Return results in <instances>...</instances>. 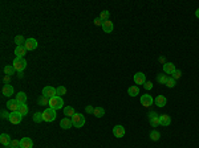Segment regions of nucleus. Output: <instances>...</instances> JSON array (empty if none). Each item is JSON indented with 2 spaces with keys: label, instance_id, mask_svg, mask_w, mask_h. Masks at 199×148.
Segmentation results:
<instances>
[{
  "label": "nucleus",
  "instance_id": "obj_1",
  "mask_svg": "<svg viewBox=\"0 0 199 148\" xmlns=\"http://www.w3.org/2000/svg\"><path fill=\"white\" fill-rule=\"evenodd\" d=\"M12 65L13 67L16 69V71H19V73H21L23 70L27 67V61H25V58L24 57H16V58L13 60V62H12Z\"/></svg>",
  "mask_w": 199,
  "mask_h": 148
},
{
  "label": "nucleus",
  "instance_id": "obj_2",
  "mask_svg": "<svg viewBox=\"0 0 199 148\" xmlns=\"http://www.w3.org/2000/svg\"><path fill=\"white\" fill-rule=\"evenodd\" d=\"M72 123H73V127L81 128V127H84V124H85V116H84L82 114L76 112L74 115L72 116Z\"/></svg>",
  "mask_w": 199,
  "mask_h": 148
},
{
  "label": "nucleus",
  "instance_id": "obj_3",
  "mask_svg": "<svg viewBox=\"0 0 199 148\" xmlns=\"http://www.w3.org/2000/svg\"><path fill=\"white\" fill-rule=\"evenodd\" d=\"M49 107L53 108V110H59L61 108L64 106V101H63V98L59 97V95H56V97H53L49 99Z\"/></svg>",
  "mask_w": 199,
  "mask_h": 148
},
{
  "label": "nucleus",
  "instance_id": "obj_4",
  "mask_svg": "<svg viewBox=\"0 0 199 148\" xmlns=\"http://www.w3.org/2000/svg\"><path fill=\"white\" fill-rule=\"evenodd\" d=\"M43 118H44V122H53L56 119V110H53L51 107L45 108L43 111Z\"/></svg>",
  "mask_w": 199,
  "mask_h": 148
},
{
  "label": "nucleus",
  "instance_id": "obj_5",
  "mask_svg": "<svg viewBox=\"0 0 199 148\" xmlns=\"http://www.w3.org/2000/svg\"><path fill=\"white\" fill-rule=\"evenodd\" d=\"M43 95L49 98V99H51V98H53V97H56L57 95L56 87H53V86H45L44 89H43Z\"/></svg>",
  "mask_w": 199,
  "mask_h": 148
},
{
  "label": "nucleus",
  "instance_id": "obj_6",
  "mask_svg": "<svg viewBox=\"0 0 199 148\" xmlns=\"http://www.w3.org/2000/svg\"><path fill=\"white\" fill-rule=\"evenodd\" d=\"M8 120L12 124H19L23 120V115L19 111H13V112H11L9 114V118H8Z\"/></svg>",
  "mask_w": 199,
  "mask_h": 148
},
{
  "label": "nucleus",
  "instance_id": "obj_7",
  "mask_svg": "<svg viewBox=\"0 0 199 148\" xmlns=\"http://www.w3.org/2000/svg\"><path fill=\"white\" fill-rule=\"evenodd\" d=\"M154 103V99H153L151 95H149V94H145V95L141 97V105L145 106V107H150Z\"/></svg>",
  "mask_w": 199,
  "mask_h": 148
},
{
  "label": "nucleus",
  "instance_id": "obj_8",
  "mask_svg": "<svg viewBox=\"0 0 199 148\" xmlns=\"http://www.w3.org/2000/svg\"><path fill=\"white\" fill-rule=\"evenodd\" d=\"M24 48L27 50H35L37 48V40L36 39H27L25 40V44H24Z\"/></svg>",
  "mask_w": 199,
  "mask_h": 148
},
{
  "label": "nucleus",
  "instance_id": "obj_9",
  "mask_svg": "<svg viewBox=\"0 0 199 148\" xmlns=\"http://www.w3.org/2000/svg\"><path fill=\"white\" fill-rule=\"evenodd\" d=\"M133 79H134L136 85H145V82H146V75H145L142 71H138V73L134 74Z\"/></svg>",
  "mask_w": 199,
  "mask_h": 148
},
{
  "label": "nucleus",
  "instance_id": "obj_10",
  "mask_svg": "<svg viewBox=\"0 0 199 148\" xmlns=\"http://www.w3.org/2000/svg\"><path fill=\"white\" fill-rule=\"evenodd\" d=\"M175 70H177V69H175V66H174L173 62H165V64H163V73L166 74V75H167V74H171V75H173Z\"/></svg>",
  "mask_w": 199,
  "mask_h": 148
},
{
  "label": "nucleus",
  "instance_id": "obj_11",
  "mask_svg": "<svg viewBox=\"0 0 199 148\" xmlns=\"http://www.w3.org/2000/svg\"><path fill=\"white\" fill-rule=\"evenodd\" d=\"M7 107H8V110H11V112L13 111H19V107H20V103L16 101V99H9L8 102H7Z\"/></svg>",
  "mask_w": 199,
  "mask_h": 148
},
{
  "label": "nucleus",
  "instance_id": "obj_12",
  "mask_svg": "<svg viewBox=\"0 0 199 148\" xmlns=\"http://www.w3.org/2000/svg\"><path fill=\"white\" fill-rule=\"evenodd\" d=\"M101 26H102V29H104L105 33H112L113 29H114V24H113V21H110V20L104 21Z\"/></svg>",
  "mask_w": 199,
  "mask_h": 148
},
{
  "label": "nucleus",
  "instance_id": "obj_13",
  "mask_svg": "<svg viewBox=\"0 0 199 148\" xmlns=\"http://www.w3.org/2000/svg\"><path fill=\"white\" fill-rule=\"evenodd\" d=\"M11 142H12V139H11V136L8 134H2L0 135V143H2V146L9 148Z\"/></svg>",
  "mask_w": 199,
  "mask_h": 148
},
{
  "label": "nucleus",
  "instance_id": "obj_14",
  "mask_svg": "<svg viewBox=\"0 0 199 148\" xmlns=\"http://www.w3.org/2000/svg\"><path fill=\"white\" fill-rule=\"evenodd\" d=\"M113 134L116 138H122V136H125V127L121 126V124H118L113 128Z\"/></svg>",
  "mask_w": 199,
  "mask_h": 148
},
{
  "label": "nucleus",
  "instance_id": "obj_15",
  "mask_svg": "<svg viewBox=\"0 0 199 148\" xmlns=\"http://www.w3.org/2000/svg\"><path fill=\"white\" fill-rule=\"evenodd\" d=\"M72 126H73V123H72V119H69V118H63L60 122V127L64 128V130H69V128H72Z\"/></svg>",
  "mask_w": 199,
  "mask_h": 148
},
{
  "label": "nucleus",
  "instance_id": "obj_16",
  "mask_svg": "<svg viewBox=\"0 0 199 148\" xmlns=\"http://www.w3.org/2000/svg\"><path fill=\"white\" fill-rule=\"evenodd\" d=\"M154 103L158 106V107H165L167 103V98L165 95H157V98L154 99Z\"/></svg>",
  "mask_w": 199,
  "mask_h": 148
},
{
  "label": "nucleus",
  "instance_id": "obj_17",
  "mask_svg": "<svg viewBox=\"0 0 199 148\" xmlns=\"http://www.w3.org/2000/svg\"><path fill=\"white\" fill-rule=\"evenodd\" d=\"M170 123H171V118L167 115V114H163V115L159 116V124L161 126L167 127V126H170Z\"/></svg>",
  "mask_w": 199,
  "mask_h": 148
},
{
  "label": "nucleus",
  "instance_id": "obj_18",
  "mask_svg": "<svg viewBox=\"0 0 199 148\" xmlns=\"http://www.w3.org/2000/svg\"><path fill=\"white\" fill-rule=\"evenodd\" d=\"M33 142L31 138H23L20 139V148H32Z\"/></svg>",
  "mask_w": 199,
  "mask_h": 148
},
{
  "label": "nucleus",
  "instance_id": "obj_19",
  "mask_svg": "<svg viewBox=\"0 0 199 148\" xmlns=\"http://www.w3.org/2000/svg\"><path fill=\"white\" fill-rule=\"evenodd\" d=\"M2 94L4 97L13 95V87L11 86V85H4V86H3V89H2Z\"/></svg>",
  "mask_w": 199,
  "mask_h": 148
},
{
  "label": "nucleus",
  "instance_id": "obj_20",
  "mask_svg": "<svg viewBox=\"0 0 199 148\" xmlns=\"http://www.w3.org/2000/svg\"><path fill=\"white\" fill-rule=\"evenodd\" d=\"M19 103L20 105H24L25 102H27V94L24 93V91H20V93H17V95H16V98H15Z\"/></svg>",
  "mask_w": 199,
  "mask_h": 148
},
{
  "label": "nucleus",
  "instance_id": "obj_21",
  "mask_svg": "<svg viewBox=\"0 0 199 148\" xmlns=\"http://www.w3.org/2000/svg\"><path fill=\"white\" fill-rule=\"evenodd\" d=\"M27 49L24 46H16V49H15V54H16V57H24L27 54Z\"/></svg>",
  "mask_w": 199,
  "mask_h": 148
},
{
  "label": "nucleus",
  "instance_id": "obj_22",
  "mask_svg": "<svg viewBox=\"0 0 199 148\" xmlns=\"http://www.w3.org/2000/svg\"><path fill=\"white\" fill-rule=\"evenodd\" d=\"M128 94H129L130 97L138 95V94H139V87H138V86H132V87H129V89H128Z\"/></svg>",
  "mask_w": 199,
  "mask_h": 148
},
{
  "label": "nucleus",
  "instance_id": "obj_23",
  "mask_svg": "<svg viewBox=\"0 0 199 148\" xmlns=\"http://www.w3.org/2000/svg\"><path fill=\"white\" fill-rule=\"evenodd\" d=\"M76 114V111H74V108L72 107V106H67V107H64V115L65 116H73Z\"/></svg>",
  "mask_w": 199,
  "mask_h": 148
},
{
  "label": "nucleus",
  "instance_id": "obj_24",
  "mask_svg": "<svg viewBox=\"0 0 199 148\" xmlns=\"http://www.w3.org/2000/svg\"><path fill=\"white\" fill-rule=\"evenodd\" d=\"M15 71H16V69L13 67V65H7V66H4V74L5 75H12V74H15Z\"/></svg>",
  "mask_w": 199,
  "mask_h": 148
},
{
  "label": "nucleus",
  "instance_id": "obj_25",
  "mask_svg": "<svg viewBox=\"0 0 199 148\" xmlns=\"http://www.w3.org/2000/svg\"><path fill=\"white\" fill-rule=\"evenodd\" d=\"M93 114H94L96 118H102V116L105 115V110L102 108V107H94Z\"/></svg>",
  "mask_w": 199,
  "mask_h": 148
},
{
  "label": "nucleus",
  "instance_id": "obj_26",
  "mask_svg": "<svg viewBox=\"0 0 199 148\" xmlns=\"http://www.w3.org/2000/svg\"><path fill=\"white\" fill-rule=\"evenodd\" d=\"M25 40H27V39H24V37H23V36H20V35L15 37V43H16V45H17V46H24V44H25Z\"/></svg>",
  "mask_w": 199,
  "mask_h": 148
},
{
  "label": "nucleus",
  "instance_id": "obj_27",
  "mask_svg": "<svg viewBox=\"0 0 199 148\" xmlns=\"http://www.w3.org/2000/svg\"><path fill=\"white\" fill-rule=\"evenodd\" d=\"M33 122H35V123H41V122H44L43 112H35V115H33Z\"/></svg>",
  "mask_w": 199,
  "mask_h": 148
},
{
  "label": "nucleus",
  "instance_id": "obj_28",
  "mask_svg": "<svg viewBox=\"0 0 199 148\" xmlns=\"http://www.w3.org/2000/svg\"><path fill=\"white\" fill-rule=\"evenodd\" d=\"M159 138H161V134L157 130H153L151 132H150V139L153 140V142H158L159 140Z\"/></svg>",
  "mask_w": 199,
  "mask_h": 148
},
{
  "label": "nucleus",
  "instance_id": "obj_29",
  "mask_svg": "<svg viewBox=\"0 0 199 148\" xmlns=\"http://www.w3.org/2000/svg\"><path fill=\"white\" fill-rule=\"evenodd\" d=\"M39 105L40 106H48L49 105V98H47V97H44V95H41L40 98H39Z\"/></svg>",
  "mask_w": 199,
  "mask_h": 148
},
{
  "label": "nucleus",
  "instance_id": "obj_30",
  "mask_svg": "<svg viewBox=\"0 0 199 148\" xmlns=\"http://www.w3.org/2000/svg\"><path fill=\"white\" fill-rule=\"evenodd\" d=\"M19 112H20L23 116H25L27 114H28V106H27L25 103L24 105H20V107H19Z\"/></svg>",
  "mask_w": 199,
  "mask_h": 148
},
{
  "label": "nucleus",
  "instance_id": "obj_31",
  "mask_svg": "<svg viewBox=\"0 0 199 148\" xmlns=\"http://www.w3.org/2000/svg\"><path fill=\"white\" fill-rule=\"evenodd\" d=\"M56 90H57V95L61 97V95H65L67 94V87L65 86H59V87H56Z\"/></svg>",
  "mask_w": 199,
  "mask_h": 148
},
{
  "label": "nucleus",
  "instance_id": "obj_32",
  "mask_svg": "<svg viewBox=\"0 0 199 148\" xmlns=\"http://www.w3.org/2000/svg\"><path fill=\"white\" fill-rule=\"evenodd\" d=\"M157 79H158L159 83H163V85H166V82H167V79H169V77H167L166 74H159L158 77H157Z\"/></svg>",
  "mask_w": 199,
  "mask_h": 148
},
{
  "label": "nucleus",
  "instance_id": "obj_33",
  "mask_svg": "<svg viewBox=\"0 0 199 148\" xmlns=\"http://www.w3.org/2000/svg\"><path fill=\"white\" fill-rule=\"evenodd\" d=\"M109 11H104V12H101V15H100V20H101L102 22L106 21V20H109Z\"/></svg>",
  "mask_w": 199,
  "mask_h": 148
},
{
  "label": "nucleus",
  "instance_id": "obj_34",
  "mask_svg": "<svg viewBox=\"0 0 199 148\" xmlns=\"http://www.w3.org/2000/svg\"><path fill=\"white\" fill-rule=\"evenodd\" d=\"M149 120H150L153 127H157L159 124V116H154V118H151V119H149Z\"/></svg>",
  "mask_w": 199,
  "mask_h": 148
},
{
  "label": "nucleus",
  "instance_id": "obj_35",
  "mask_svg": "<svg viewBox=\"0 0 199 148\" xmlns=\"http://www.w3.org/2000/svg\"><path fill=\"white\" fill-rule=\"evenodd\" d=\"M9 148H20V140L13 139L12 142H11V146H9Z\"/></svg>",
  "mask_w": 199,
  "mask_h": 148
},
{
  "label": "nucleus",
  "instance_id": "obj_36",
  "mask_svg": "<svg viewBox=\"0 0 199 148\" xmlns=\"http://www.w3.org/2000/svg\"><path fill=\"white\" fill-rule=\"evenodd\" d=\"M166 86L170 87V89H173V87L175 86V79L174 78H169V79H167V82H166Z\"/></svg>",
  "mask_w": 199,
  "mask_h": 148
},
{
  "label": "nucleus",
  "instance_id": "obj_37",
  "mask_svg": "<svg viewBox=\"0 0 199 148\" xmlns=\"http://www.w3.org/2000/svg\"><path fill=\"white\" fill-rule=\"evenodd\" d=\"M181 75H182V71H181V70H175V71H174V74L171 75V78H174L175 81H177L178 78H181Z\"/></svg>",
  "mask_w": 199,
  "mask_h": 148
},
{
  "label": "nucleus",
  "instance_id": "obj_38",
  "mask_svg": "<svg viewBox=\"0 0 199 148\" xmlns=\"http://www.w3.org/2000/svg\"><path fill=\"white\" fill-rule=\"evenodd\" d=\"M143 87H145L146 90H151V89H153V83H151L150 81H146V82H145V85H143Z\"/></svg>",
  "mask_w": 199,
  "mask_h": 148
},
{
  "label": "nucleus",
  "instance_id": "obj_39",
  "mask_svg": "<svg viewBox=\"0 0 199 148\" xmlns=\"http://www.w3.org/2000/svg\"><path fill=\"white\" fill-rule=\"evenodd\" d=\"M149 119H151V118H154V116H158V115H157V112H154V111H150V112H149Z\"/></svg>",
  "mask_w": 199,
  "mask_h": 148
},
{
  "label": "nucleus",
  "instance_id": "obj_40",
  "mask_svg": "<svg viewBox=\"0 0 199 148\" xmlns=\"http://www.w3.org/2000/svg\"><path fill=\"white\" fill-rule=\"evenodd\" d=\"M94 24H96V25H102V21L100 20V19H96V20H94Z\"/></svg>",
  "mask_w": 199,
  "mask_h": 148
},
{
  "label": "nucleus",
  "instance_id": "obj_41",
  "mask_svg": "<svg viewBox=\"0 0 199 148\" xmlns=\"http://www.w3.org/2000/svg\"><path fill=\"white\" fill-rule=\"evenodd\" d=\"M2 118H9V114L7 115V112L4 111V110H3V111H2Z\"/></svg>",
  "mask_w": 199,
  "mask_h": 148
},
{
  "label": "nucleus",
  "instance_id": "obj_42",
  "mask_svg": "<svg viewBox=\"0 0 199 148\" xmlns=\"http://www.w3.org/2000/svg\"><path fill=\"white\" fill-rule=\"evenodd\" d=\"M94 111V108H92V106H88L86 107V112H93Z\"/></svg>",
  "mask_w": 199,
  "mask_h": 148
},
{
  "label": "nucleus",
  "instance_id": "obj_43",
  "mask_svg": "<svg viewBox=\"0 0 199 148\" xmlns=\"http://www.w3.org/2000/svg\"><path fill=\"white\" fill-rule=\"evenodd\" d=\"M9 79H11L9 75H5V77H4V82H5V85H8V83H7V82H9Z\"/></svg>",
  "mask_w": 199,
  "mask_h": 148
},
{
  "label": "nucleus",
  "instance_id": "obj_44",
  "mask_svg": "<svg viewBox=\"0 0 199 148\" xmlns=\"http://www.w3.org/2000/svg\"><path fill=\"white\" fill-rule=\"evenodd\" d=\"M195 16H197V17L199 19V8H198L197 11H195Z\"/></svg>",
  "mask_w": 199,
  "mask_h": 148
}]
</instances>
